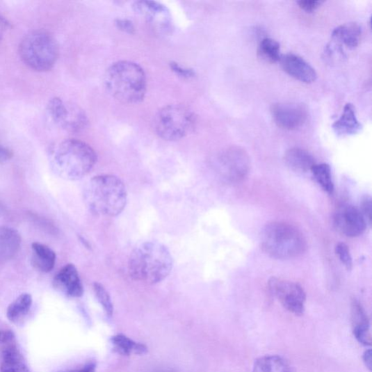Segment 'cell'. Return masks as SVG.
Wrapping results in <instances>:
<instances>
[{
    "label": "cell",
    "instance_id": "1",
    "mask_svg": "<svg viewBox=\"0 0 372 372\" xmlns=\"http://www.w3.org/2000/svg\"><path fill=\"white\" fill-rule=\"evenodd\" d=\"M48 156L53 171L68 181L83 179L98 160L90 145L76 139H65L54 144Z\"/></svg>",
    "mask_w": 372,
    "mask_h": 372
},
{
    "label": "cell",
    "instance_id": "2",
    "mask_svg": "<svg viewBox=\"0 0 372 372\" xmlns=\"http://www.w3.org/2000/svg\"><path fill=\"white\" fill-rule=\"evenodd\" d=\"M172 266V257L165 245L157 241H145L129 255L127 270L134 281L156 284L169 276Z\"/></svg>",
    "mask_w": 372,
    "mask_h": 372
},
{
    "label": "cell",
    "instance_id": "3",
    "mask_svg": "<svg viewBox=\"0 0 372 372\" xmlns=\"http://www.w3.org/2000/svg\"><path fill=\"white\" fill-rule=\"evenodd\" d=\"M104 84L112 98L127 105L143 102L147 89L144 70L138 63L129 60L113 63L104 74Z\"/></svg>",
    "mask_w": 372,
    "mask_h": 372
},
{
    "label": "cell",
    "instance_id": "4",
    "mask_svg": "<svg viewBox=\"0 0 372 372\" xmlns=\"http://www.w3.org/2000/svg\"><path fill=\"white\" fill-rule=\"evenodd\" d=\"M84 199L94 215L113 218L123 212L127 203V191L118 177L102 175L89 181L85 189Z\"/></svg>",
    "mask_w": 372,
    "mask_h": 372
},
{
    "label": "cell",
    "instance_id": "5",
    "mask_svg": "<svg viewBox=\"0 0 372 372\" xmlns=\"http://www.w3.org/2000/svg\"><path fill=\"white\" fill-rule=\"evenodd\" d=\"M262 250L278 260H289L302 254L307 248L306 239L296 226L280 221L268 223L261 234Z\"/></svg>",
    "mask_w": 372,
    "mask_h": 372
},
{
    "label": "cell",
    "instance_id": "6",
    "mask_svg": "<svg viewBox=\"0 0 372 372\" xmlns=\"http://www.w3.org/2000/svg\"><path fill=\"white\" fill-rule=\"evenodd\" d=\"M19 54L23 62L30 69L37 72L52 70L58 58V45L48 32H31L21 42Z\"/></svg>",
    "mask_w": 372,
    "mask_h": 372
},
{
    "label": "cell",
    "instance_id": "7",
    "mask_svg": "<svg viewBox=\"0 0 372 372\" xmlns=\"http://www.w3.org/2000/svg\"><path fill=\"white\" fill-rule=\"evenodd\" d=\"M197 118L188 107L172 104L161 108L154 118L156 134L165 140H179L188 136L195 128Z\"/></svg>",
    "mask_w": 372,
    "mask_h": 372
},
{
    "label": "cell",
    "instance_id": "8",
    "mask_svg": "<svg viewBox=\"0 0 372 372\" xmlns=\"http://www.w3.org/2000/svg\"><path fill=\"white\" fill-rule=\"evenodd\" d=\"M218 169L225 181L233 184L241 182L250 172V156L244 149L232 147L219 156Z\"/></svg>",
    "mask_w": 372,
    "mask_h": 372
},
{
    "label": "cell",
    "instance_id": "9",
    "mask_svg": "<svg viewBox=\"0 0 372 372\" xmlns=\"http://www.w3.org/2000/svg\"><path fill=\"white\" fill-rule=\"evenodd\" d=\"M47 110L53 120L70 133L83 132L88 125V120L83 110L59 98L52 99L48 103Z\"/></svg>",
    "mask_w": 372,
    "mask_h": 372
},
{
    "label": "cell",
    "instance_id": "10",
    "mask_svg": "<svg viewBox=\"0 0 372 372\" xmlns=\"http://www.w3.org/2000/svg\"><path fill=\"white\" fill-rule=\"evenodd\" d=\"M270 293L276 298L289 312L301 316L305 312L306 294L298 283L277 277L268 282Z\"/></svg>",
    "mask_w": 372,
    "mask_h": 372
},
{
    "label": "cell",
    "instance_id": "11",
    "mask_svg": "<svg viewBox=\"0 0 372 372\" xmlns=\"http://www.w3.org/2000/svg\"><path fill=\"white\" fill-rule=\"evenodd\" d=\"M134 9L157 34L167 35L171 33L173 29L172 15L164 5L150 0H140L135 3Z\"/></svg>",
    "mask_w": 372,
    "mask_h": 372
},
{
    "label": "cell",
    "instance_id": "12",
    "mask_svg": "<svg viewBox=\"0 0 372 372\" xmlns=\"http://www.w3.org/2000/svg\"><path fill=\"white\" fill-rule=\"evenodd\" d=\"M334 225L339 232L351 238L362 235L367 227L359 209L352 205H345L337 210Z\"/></svg>",
    "mask_w": 372,
    "mask_h": 372
},
{
    "label": "cell",
    "instance_id": "13",
    "mask_svg": "<svg viewBox=\"0 0 372 372\" xmlns=\"http://www.w3.org/2000/svg\"><path fill=\"white\" fill-rule=\"evenodd\" d=\"M273 120L279 127L292 131L302 126L308 119V110L300 104H274L271 108Z\"/></svg>",
    "mask_w": 372,
    "mask_h": 372
},
{
    "label": "cell",
    "instance_id": "14",
    "mask_svg": "<svg viewBox=\"0 0 372 372\" xmlns=\"http://www.w3.org/2000/svg\"><path fill=\"white\" fill-rule=\"evenodd\" d=\"M53 284L59 292L67 297L77 298L83 296V285L78 270L73 264H68L60 269Z\"/></svg>",
    "mask_w": 372,
    "mask_h": 372
},
{
    "label": "cell",
    "instance_id": "15",
    "mask_svg": "<svg viewBox=\"0 0 372 372\" xmlns=\"http://www.w3.org/2000/svg\"><path fill=\"white\" fill-rule=\"evenodd\" d=\"M283 70L291 76L305 83H312L317 79V73L311 65L295 54L282 56L280 60Z\"/></svg>",
    "mask_w": 372,
    "mask_h": 372
},
{
    "label": "cell",
    "instance_id": "16",
    "mask_svg": "<svg viewBox=\"0 0 372 372\" xmlns=\"http://www.w3.org/2000/svg\"><path fill=\"white\" fill-rule=\"evenodd\" d=\"M351 318L355 337L361 344L371 346L369 321L363 306L355 299L351 303Z\"/></svg>",
    "mask_w": 372,
    "mask_h": 372
},
{
    "label": "cell",
    "instance_id": "17",
    "mask_svg": "<svg viewBox=\"0 0 372 372\" xmlns=\"http://www.w3.org/2000/svg\"><path fill=\"white\" fill-rule=\"evenodd\" d=\"M22 238L17 230L1 226L0 227V263L8 262L19 253Z\"/></svg>",
    "mask_w": 372,
    "mask_h": 372
},
{
    "label": "cell",
    "instance_id": "18",
    "mask_svg": "<svg viewBox=\"0 0 372 372\" xmlns=\"http://www.w3.org/2000/svg\"><path fill=\"white\" fill-rule=\"evenodd\" d=\"M332 128L335 134L339 137L350 136L360 133L362 125L355 115L353 104L346 105L341 117L333 124Z\"/></svg>",
    "mask_w": 372,
    "mask_h": 372
},
{
    "label": "cell",
    "instance_id": "19",
    "mask_svg": "<svg viewBox=\"0 0 372 372\" xmlns=\"http://www.w3.org/2000/svg\"><path fill=\"white\" fill-rule=\"evenodd\" d=\"M362 35V29L359 24L348 23L334 29L332 38L338 46L344 45L353 49L359 45Z\"/></svg>",
    "mask_w": 372,
    "mask_h": 372
},
{
    "label": "cell",
    "instance_id": "20",
    "mask_svg": "<svg viewBox=\"0 0 372 372\" xmlns=\"http://www.w3.org/2000/svg\"><path fill=\"white\" fill-rule=\"evenodd\" d=\"M31 264L42 273H49L55 267L56 254L55 252L43 244L35 242L31 245Z\"/></svg>",
    "mask_w": 372,
    "mask_h": 372
},
{
    "label": "cell",
    "instance_id": "21",
    "mask_svg": "<svg viewBox=\"0 0 372 372\" xmlns=\"http://www.w3.org/2000/svg\"><path fill=\"white\" fill-rule=\"evenodd\" d=\"M0 372H31L23 355L15 343L3 348Z\"/></svg>",
    "mask_w": 372,
    "mask_h": 372
},
{
    "label": "cell",
    "instance_id": "22",
    "mask_svg": "<svg viewBox=\"0 0 372 372\" xmlns=\"http://www.w3.org/2000/svg\"><path fill=\"white\" fill-rule=\"evenodd\" d=\"M284 161L286 165L292 170L305 173L312 170L316 165L313 156L308 152L300 149H290L285 153Z\"/></svg>",
    "mask_w": 372,
    "mask_h": 372
},
{
    "label": "cell",
    "instance_id": "23",
    "mask_svg": "<svg viewBox=\"0 0 372 372\" xmlns=\"http://www.w3.org/2000/svg\"><path fill=\"white\" fill-rule=\"evenodd\" d=\"M32 303H33V300L31 295L22 294L9 305L6 312L8 319L11 323L18 325L29 314Z\"/></svg>",
    "mask_w": 372,
    "mask_h": 372
},
{
    "label": "cell",
    "instance_id": "24",
    "mask_svg": "<svg viewBox=\"0 0 372 372\" xmlns=\"http://www.w3.org/2000/svg\"><path fill=\"white\" fill-rule=\"evenodd\" d=\"M252 372H293L289 364L278 355H266L258 359Z\"/></svg>",
    "mask_w": 372,
    "mask_h": 372
},
{
    "label": "cell",
    "instance_id": "25",
    "mask_svg": "<svg viewBox=\"0 0 372 372\" xmlns=\"http://www.w3.org/2000/svg\"><path fill=\"white\" fill-rule=\"evenodd\" d=\"M116 352L124 355L132 353L143 355L148 352V348L145 345L136 343L124 334H117L111 339Z\"/></svg>",
    "mask_w": 372,
    "mask_h": 372
},
{
    "label": "cell",
    "instance_id": "26",
    "mask_svg": "<svg viewBox=\"0 0 372 372\" xmlns=\"http://www.w3.org/2000/svg\"><path fill=\"white\" fill-rule=\"evenodd\" d=\"M311 172L321 188L327 193L332 194L334 187L330 166L325 163L316 164Z\"/></svg>",
    "mask_w": 372,
    "mask_h": 372
},
{
    "label": "cell",
    "instance_id": "27",
    "mask_svg": "<svg viewBox=\"0 0 372 372\" xmlns=\"http://www.w3.org/2000/svg\"><path fill=\"white\" fill-rule=\"evenodd\" d=\"M259 54L271 63L280 61L282 58L280 43L272 38H264L259 46Z\"/></svg>",
    "mask_w": 372,
    "mask_h": 372
},
{
    "label": "cell",
    "instance_id": "28",
    "mask_svg": "<svg viewBox=\"0 0 372 372\" xmlns=\"http://www.w3.org/2000/svg\"><path fill=\"white\" fill-rule=\"evenodd\" d=\"M93 289L95 296L102 305L104 312L108 316H111L114 312V306H113L108 291L102 284L98 282L94 283Z\"/></svg>",
    "mask_w": 372,
    "mask_h": 372
},
{
    "label": "cell",
    "instance_id": "29",
    "mask_svg": "<svg viewBox=\"0 0 372 372\" xmlns=\"http://www.w3.org/2000/svg\"><path fill=\"white\" fill-rule=\"evenodd\" d=\"M335 253L346 268L351 270L353 260L348 247L344 243H339L335 247Z\"/></svg>",
    "mask_w": 372,
    "mask_h": 372
},
{
    "label": "cell",
    "instance_id": "30",
    "mask_svg": "<svg viewBox=\"0 0 372 372\" xmlns=\"http://www.w3.org/2000/svg\"><path fill=\"white\" fill-rule=\"evenodd\" d=\"M360 212L364 217L367 224L371 223L372 204L371 199L369 196H365L361 202Z\"/></svg>",
    "mask_w": 372,
    "mask_h": 372
},
{
    "label": "cell",
    "instance_id": "31",
    "mask_svg": "<svg viewBox=\"0 0 372 372\" xmlns=\"http://www.w3.org/2000/svg\"><path fill=\"white\" fill-rule=\"evenodd\" d=\"M322 3V1H317V0H301L298 2L300 8L308 13L316 10Z\"/></svg>",
    "mask_w": 372,
    "mask_h": 372
},
{
    "label": "cell",
    "instance_id": "32",
    "mask_svg": "<svg viewBox=\"0 0 372 372\" xmlns=\"http://www.w3.org/2000/svg\"><path fill=\"white\" fill-rule=\"evenodd\" d=\"M171 69L177 74L184 77H191L194 76L193 70L183 68L179 63H172L170 64Z\"/></svg>",
    "mask_w": 372,
    "mask_h": 372
},
{
    "label": "cell",
    "instance_id": "33",
    "mask_svg": "<svg viewBox=\"0 0 372 372\" xmlns=\"http://www.w3.org/2000/svg\"><path fill=\"white\" fill-rule=\"evenodd\" d=\"M13 155L11 150L0 145V164L7 163L13 158Z\"/></svg>",
    "mask_w": 372,
    "mask_h": 372
},
{
    "label": "cell",
    "instance_id": "34",
    "mask_svg": "<svg viewBox=\"0 0 372 372\" xmlns=\"http://www.w3.org/2000/svg\"><path fill=\"white\" fill-rule=\"evenodd\" d=\"M10 27V23L5 18V16L0 13V41L3 40Z\"/></svg>",
    "mask_w": 372,
    "mask_h": 372
},
{
    "label": "cell",
    "instance_id": "35",
    "mask_svg": "<svg viewBox=\"0 0 372 372\" xmlns=\"http://www.w3.org/2000/svg\"><path fill=\"white\" fill-rule=\"evenodd\" d=\"M116 24L120 29L128 32V33H133L135 30L133 23L127 20H118Z\"/></svg>",
    "mask_w": 372,
    "mask_h": 372
},
{
    "label": "cell",
    "instance_id": "36",
    "mask_svg": "<svg viewBox=\"0 0 372 372\" xmlns=\"http://www.w3.org/2000/svg\"><path fill=\"white\" fill-rule=\"evenodd\" d=\"M96 365L95 363L91 362L86 365L83 368L70 371L63 372H95Z\"/></svg>",
    "mask_w": 372,
    "mask_h": 372
},
{
    "label": "cell",
    "instance_id": "37",
    "mask_svg": "<svg viewBox=\"0 0 372 372\" xmlns=\"http://www.w3.org/2000/svg\"><path fill=\"white\" fill-rule=\"evenodd\" d=\"M364 362L366 365V366L369 369V371H371V350H366L363 357Z\"/></svg>",
    "mask_w": 372,
    "mask_h": 372
}]
</instances>
